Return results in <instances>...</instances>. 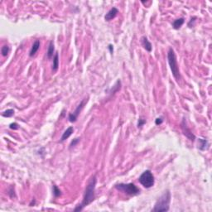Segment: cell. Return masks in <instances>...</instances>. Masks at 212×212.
Segmentation results:
<instances>
[{
    "label": "cell",
    "instance_id": "obj_19",
    "mask_svg": "<svg viewBox=\"0 0 212 212\" xmlns=\"http://www.w3.org/2000/svg\"><path fill=\"white\" fill-rule=\"evenodd\" d=\"M80 141H81V139H80V138H76V139H74L71 141V143H70V149H71L72 148L76 147V146L80 143Z\"/></svg>",
    "mask_w": 212,
    "mask_h": 212
},
{
    "label": "cell",
    "instance_id": "obj_23",
    "mask_svg": "<svg viewBox=\"0 0 212 212\" xmlns=\"http://www.w3.org/2000/svg\"><path fill=\"white\" fill-rule=\"evenodd\" d=\"M109 49H110V53H113V52H114V47H113V46H112V45H109Z\"/></svg>",
    "mask_w": 212,
    "mask_h": 212
},
{
    "label": "cell",
    "instance_id": "obj_1",
    "mask_svg": "<svg viewBox=\"0 0 212 212\" xmlns=\"http://www.w3.org/2000/svg\"><path fill=\"white\" fill-rule=\"evenodd\" d=\"M96 182V174H95L94 176H92L90 180L89 181V182L87 184L86 188L85 190V193H84L83 200H82L81 203L80 205H78L74 209L75 211H81L86 206H89L90 204H91L95 201V199Z\"/></svg>",
    "mask_w": 212,
    "mask_h": 212
},
{
    "label": "cell",
    "instance_id": "obj_11",
    "mask_svg": "<svg viewBox=\"0 0 212 212\" xmlns=\"http://www.w3.org/2000/svg\"><path fill=\"white\" fill-rule=\"evenodd\" d=\"M73 132H74V128L71 127V126L69 127L63 133V134L62 136H61V140H60V141H61V142H64L65 140L67 139L72 134Z\"/></svg>",
    "mask_w": 212,
    "mask_h": 212
},
{
    "label": "cell",
    "instance_id": "obj_7",
    "mask_svg": "<svg viewBox=\"0 0 212 212\" xmlns=\"http://www.w3.org/2000/svg\"><path fill=\"white\" fill-rule=\"evenodd\" d=\"M182 132H183V134L188 139H190L192 142H194V141H195V139H196V136L192 133L191 129L187 128V126L186 124V120H185V119H183V120H182Z\"/></svg>",
    "mask_w": 212,
    "mask_h": 212
},
{
    "label": "cell",
    "instance_id": "obj_10",
    "mask_svg": "<svg viewBox=\"0 0 212 212\" xmlns=\"http://www.w3.org/2000/svg\"><path fill=\"white\" fill-rule=\"evenodd\" d=\"M40 41L39 40H36L35 42H34V43L33 44V46H32V48H31V51H30V52H29V56L31 57H33V56H35V54L37 52V51L39 50L40 48Z\"/></svg>",
    "mask_w": 212,
    "mask_h": 212
},
{
    "label": "cell",
    "instance_id": "obj_13",
    "mask_svg": "<svg viewBox=\"0 0 212 212\" xmlns=\"http://www.w3.org/2000/svg\"><path fill=\"white\" fill-rule=\"evenodd\" d=\"M184 23H185V19L183 18L174 20V22L172 23V28L176 30H178L182 28V26L184 24Z\"/></svg>",
    "mask_w": 212,
    "mask_h": 212
},
{
    "label": "cell",
    "instance_id": "obj_16",
    "mask_svg": "<svg viewBox=\"0 0 212 212\" xmlns=\"http://www.w3.org/2000/svg\"><path fill=\"white\" fill-rule=\"evenodd\" d=\"M13 114H14V110H12V109H9V110H7L6 111H4L2 114V116L5 117V118H10V117L13 116Z\"/></svg>",
    "mask_w": 212,
    "mask_h": 212
},
{
    "label": "cell",
    "instance_id": "obj_21",
    "mask_svg": "<svg viewBox=\"0 0 212 212\" xmlns=\"http://www.w3.org/2000/svg\"><path fill=\"white\" fill-rule=\"evenodd\" d=\"M9 128L11 129L16 130V129H18L19 126H18V124L17 123H13V124H11L9 125Z\"/></svg>",
    "mask_w": 212,
    "mask_h": 212
},
{
    "label": "cell",
    "instance_id": "obj_6",
    "mask_svg": "<svg viewBox=\"0 0 212 212\" xmlns=\"http://www.w3.org/2000/svg\"><path fill=\"white\" fill-rule=\"evenodd\" d=\"M87 102V100H83L79 105L78 106L76 107V109L75 110V111L73 112V113H71L70 114H69V117H68V119H69V121L70 122H71V123H74V122H76V119H77L78 116L79 114H81V112L82 109L84 108V105H86V103Z\"/></svg>",
    "mask_w": 212,
    "mask_h": 212
},
{
    "label": "cell",
    "instance_id": "obj_12",
    "mask_svg": "<svg viewBox=\"0 0 212 212\" xmlns=\"http://www.w3.org/2000/svg\"><path fill=\"white\" fill-rule=\"evenodd\" d=\"M198 143H199V149L204 151L209 148V143L206 139H198Z\"/></svg>",
    "mask_w": 212,
    "mask_h": 212
},
{
    "label": "cell",
    "instance_id": "obj_8",
    "mask_svg": "<svg viewBox=\"0 0 212 212\" xmlns=\"http://www.w3.org/2000/svg\"><path fill=\"white\" fill-rule=\"evenodd\" d=\"M118 13H119L118 8H116L114 7V8H112L106 13V15L105 16V19L106 21H110V20L114 19L116 16H117Z\"/></svg>",
    "mask_w": 212,
    "mask_h": 212
},
{
    "label": "cell",
    "instance_id": "obj_5",
    "mask_svg": "<svg viewBox=\"0 0 212 212\" xmlns=\"http://www.w3.org/2000/svg\"><path fill=\"white\" fill-rule=\"evenodd\" d=\"M139 182L145 188H151L154 186V176L150 170H146L141 174V176L139 178Z\"/></svg>",
    "mask_w": 212,
    "mask_h": 212
},
{
    "label": "cell",
    "instance_id": "obj_9",
    "mask_svg": "<svg viewBox=\"0 0 212 212\" xmlns=\"http://www.w3.org/2000/svg\"><path fill=\"white\" fill-rule=\"evenodd\" d=\"M141 42H142V45H143V48H144L147 52H152L153 46H152L151 42L148 41V39L147 37H143L141 38Z\"/></svg>",
    "mask_w": 212,
    "mask_h": 212
},
{
    "label": "cell",
    "instance_id": "obj_18",
    "mask_svg": "<svg viewBox=\"0 0 212 212\" xmlns=\"http://www.w3.org/2000/svg\"><path fill=\"white\" fill-rule=\"evenodd\" d=\"M53 195H54L55 197H59L61 195V191L56 185L53 186Z\"/></svg>",
    "mask_w": 212,
    "mask_h": 212
},
{
    "label": "cell",
    "instance_id": "obj_4",
    "mask_svg": "<svg viewBox=\"0 0 212 212\" xmlns=\"http://www.w3.org/2000/svg\"><path fill=\"white\" fill-rule=\"evenodd\" d=\"M115 188L129 196H137L140 193V189L134 183H119L116 184Z\"/></svg>",
    "mask_w": 212,
    "mask_h": 212
},
{
    "label": "cell",
    "instance_id": "obj_14",
    "mask_svg": "<svg viewBox=\"0 0 212 212\" xmlns=\"http://www.w3.org/2000/svg\"><path fill=\"white\" fill-rule=\"evenodd\" d=\"M54 52H55V46H54V42H53V41H51V42H50V43H49L48 49H47V58H48V59H51V58L53 57V54H54Z\"/></svg>",
    "mask_w": 212,
    "mask_h": 212
},
{
    "label": "cell",
    "instance_id": "obj_20",
    "mask_svg": "<svg viewBox=\"0 0 212 212\" xmlns=\"http://www.w3.org/2000/svg\"><path fill=\"white\" fill-rule=\"evenodd\" d=\"M145 124H146V120L145 119H139V121H138V128H139L141 129L143 126Z\"/></svg>",
    "mask_w": 212,
    "mask_h": 212
},
{
    "label": "cell",
    "instance_id": "obj_2",
    "mask_svg": "<svg viewBox=\"0 0 212 212\" xmlns=\"http://www.w3.org/2000/svg\"><path fill=\"white\" fill-rule=\"evenodd\" d=\"M170 202H171V192H170L169 190H167L158 199V201L155 203L154 207L152 210V211H168L169 208H170Z\"/></svg>",
    "mask_w": 212,
    "mask_h": 212
},
{
    "label": "cell",
    "instance_id": "obj_17",
    "mask_svg": "<svg viewBox=\"0 0 212 212\" xmlns=\"http://www.w3.org/2000/svg\"><path fill=\"white\" fill-rule=\"evenodd\" d=\"M9 51H10V48L8 46L5 45V46H4V47H2V48H1V53H2V56H3V57H7V56L8 55V53H9Z\"/></svg>",
    "mask_w": 212,
    "mask_h": 212
},
{
    "label": "cell",
    "instance_id": "obj_15",
    "mask_svg": "<svg viewBox=\"0 0 212 212\" xmlns=\"http://www.w3.org/2000/svg\"><path fill=\"white\" fill-rule=\"evenodd\" d=\"M58 67H59V54L56 52L54 57H53V65H52V70L53 71H57Z\"/></svg>",
    "mask_w": 212,
    "mask_h": 212
},
{
    "label": "cell",
    "instance_id": "obj_22",
    "mask_svg": "<svg viewBox=\"0 0 212 212\" xmlns=\"http://www.w3.org/2000/svg\"><path fill=\"white\" fill-rule=\"evenodd\" d=\"M163 118H162V117H160V118H157V119H156V120H155V124H156V125H159V124H163Z\"/></svg>",
    "mask_w": 212,
    "mask_h": 212
},
{
    "label": "cell",
    "instance_id": "obj_3",
    "mask_svg": "<svg viewBox=\"0 0 212 212\" xmlns=\"http://www.w3.org/2000/svg\"><path fill=\"white\" fill-rule=\"evenodd\" d=\"M167 61H168V64L171 68L172 73V76L177 81H179V80L181 79V75H180L179 66L177 64V56L172 48L169 49L168 52H167Z\"/></svg>",
    "mask_w": 212,
    "mask_h": 212
}]
</instances>
